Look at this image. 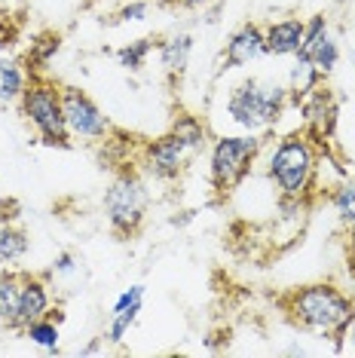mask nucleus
<instances>
[{
  "mask_svg": "<svg viewBox=\"0 0 355 358\" xmlns=\"http://www.w3.org/2000/svg\"><path fill=\"white\" fill-rule=\"evenodd\" d=\"M331 202H334V208H337V215H340V221L355 230V178H346V181L334 190Z\"/></svg>",
  "mask_w": 355,
  "mask_h": 358,
  "instance_id": "obj_19",
  "label": "nucleus"
},
{
  "mask_svg": "<svg viewBox=\"0 0 355 358\" xmlns=\"http://www.w3.org/2000/svg\"><path fill=\"white\" fill-rule=\"evenodd\" d=\"M159 50V62L168 74H184L187 71V62H190V52H193V37L190 34H175L163 40L157 46Z\"/></svg>",
  "mask_w": 355,
  "mask_h": 358,
  "instance_id": "obj_14",
  "label": "nucleus"
},
{
  "mask_svg": "<svg viewBox=\"0 0 355 358\" xmlns=\"http://www.w3.org/2000/svg\"><path fill=\"white\" fill-rule=\"evenodd\" d=\"M144 15H147V3L138 0V3H129V6L119 10V22H141Z\"/></svg>",
  "mask_w": 355,
  "mask_h": 358,
  "instance_id": "obj_23",
  "label": "nucleus"
},
{
  "mask_svg": "<svg viewBox=\"0 0 355 358\" xmlns=\"http://www.w3.org/2000/svg\"><path fill=\"white\" fill-rule=\"evenodd\" d=\"M285 306L300 328L334 337L337 349H343L346 328H349V322L355 315V300L349 294H343L340 288H334V285H328V282L303 285V288H297L294 294L285 300Z\"/></svg>",
  "mask_w": 355,
  "mask_h": 358,
  "instance_id": "obj_1",
  "label": "nucleus"
},
{
  "mask_svg": "<svg viewBox=\"0 0 355 358\" xmlns=\"http://www.w3.org/2000/svg\"><path fill=\"white\" fill-rule=\"evenodd\" d=\"M147 184L141 181L135 172H119L114 181H110L108 193H104V215H108L110 230L132 239L138 236L144 215H147Z\"/></svg>",
  "mask_w": 355,
  "mask_h": 358,
  "instance_id": "obj_5",
  "label": "nucleus"
},
{
  "mask_svg": "<svg viewBox=\"0 0 355 358\" xmlns=\"http://www.w3.org/2000/svg\"><path fill=\"white\" fill-rule=\"evenodd\" d=\"M144 306V285H132L129 291L119 294V300L114 303V313H110V328H108V340L110 343H119V340L129 334V328L135 324Z\"/></svg>",
  "mask_w": 355,
  "mask_h": 358,
  "instance_id": "obj_13",
  "label": "nucleus"
},
{
  "mask_svg": "<svg viewBox=\"0 0 355 358\" xmlns=\"http://www.w3.org/2000/svg\"><path fill=\"white\" fill-rule=\"evenodd\" d=\"M28 86L25 71L13 59H0V101H19Z\"/></svg>",
  "mask_w": 355,
  "mask_h": 358,
  "instance_id": "obj_16",
  "label": "nucleus"
},
{
  "mask_svg": "<svg viewBox=\"0 0 355 358\" xmlns=\"http://www.w3.org/2000/svg\"><path fill=\"white\" fill-rule=\"evenodd\" d=\"M50 285L40 275L22 273V291H19V313H15L13 331H25L31 322L43 319L50 313Z\"/></svg>",
  "mask_w": 355,
  "mask_h": 358,
  "instance_id": "obj_9",
  "label": "nucleus"
},
{
  "mask_svg": "<svg viewBox=\"0 0 355 358\" xmlns=\"http://www.w3.org/2000/svg\"><path fill=\"white\" fill-rule=\"evenodd\" d=\"M19 291H22V273H0V324L13 328L15 313H19Z\"/></svg>",
  "mask_w": 355,
  "mask_h": 358,
  "instance_id": "obj_15",
  "label": "nucleus"
},
{
  "mask_svg": "<svg viewBox=\"0 0 355 358\" xmlns=\"http://www.w3.org/2000/svg\"><path fill=\"white\" fill-rule=\"evenodd\" d=\"M22 113L43 144L50 148H71V129L64 120V104H61V86L50 83V80H28L25 92H22Z\"/></svg>",
  "mask_w": 355,
  "mask_h": 358,
  "instance_id": "obj_4",
  "label": "nucleus"
},
{
  "mask_svg": "<svg viewBox=\"0 0 355 358\" xmlns=\"http://www.w3.org/2000/svg\"><path fill=\"white\" fill-rule=\"evenodd\" d=\"M150 52H153V40L144 37V40H135V43L123 46V50H117V62L123 64V68H129V71H141Z\"/></svg>",
  "mask_w": 355,
  "mask_h": 358,
  "instance_id": "obj_22",
  "label": "nucleus"
},
{
  "mask_svg": "<svg viewBox=\"0 0 355 358\" xmlns=\"http://www.w3.org/2000/svg\"><path fill=\"white\" fill-rule=\"evenodd\" d=\"M25 255H28V233L10 224L0 227V260L13 264V260H22Z\"/></svg>",
  "mask_w": 355,
  "mask_h": 358,
  "instance_id": "obj_17",
  "label": "nucleus"
},
{
  "mask_svg": "<svg viewBox=\"0 0 355 358\" xmlns=\"http://www.w3.org/2000/svg\"><path fill=\"white\" fill-rule=\"evenodd\" d=\"M190 157H196L190 144L178 132H168L144 148V169H147V175L159 178V181H175Z\"/></svg>",
  "mask_w": 355,
  "mask_h": 358,
  "instance_id": "obj_8",
  "label": "nucleus"
},
{
  "mask_svg": "<svg viewBox=\"0 0 355 358\" xmlns=\"http://www.w3.org/2000/svg\"><path fill=\"white\" fill-rule=\"evenodd\" d=\"M303 117L306 126H310L312 135L328 138L337 126V101L331 95L328 86H312L310 92L303 95Z\"/></svg>",
  "mask_w": 355,
  "mask_h": 358,
  "instance_id": "obj_10",
  "label": "nucleus"
},
{
  "mask_svg": "<svg viewBox=\"0 0 355 358\" xmlns=\"http://www.w3.org/2000/svg\"><path fill=\"white\" fill-rule=\"evenodd\" d=\"M319 83H321V74H319L316 64H312V59H306V55H297V64H294V71H291V92L306 95L312 86H319Z\"/></svg>",
  "mask_w": 355,
  "mask_h": 358,
  "instance_id": "obj_20",
  "label": "nucleus"
},
{
  "mask_svg": "<svg viewBox=\"0 0 355 358\" xmlns=\"http://www.w3.org/2000/svg\"><path fill=\"white\" fill-rule=\"evenodd\" d=\"M55 270H59V273H71V270H74V255H61L59 260H55Z\"/></svg>",
  "mask_w": 355,
  "mask_h": 358,
  "instance_id": "obj_24",
  "label": "nucleus"
},
{
  "mask_svg": "<svg viewBox=\"0 0 355 358\" xmlns=\"http://www.w3.org/2000/svg\"><path fill=\"white\" fill-rule=\"evenodd\" d=\"M61 104H64V120H68L71 138L86 144L104 141L110 135V120L101 113V108L95 104L83 89L77 86H61Z\"/></svg>",
  "mask_w": 355,
  "mask_h": 358,
  "instance_id": "obj_7",
  "label": "nucleus"
},
{
  "mask_svg": "<svg viewBox=\"0 0 355 358\" xmlns=\"http://www.w3.org/2000/svg\"><path fill=\"white\" fill-rule=\"evenodd\" d=\"M310 59H312V64H316V68H319V74H321V77H325V74H331V71L337 68V62H340V50H337L334 37H331V34H325V37H321L319 43L312 46Z\"/></svg>",
  "mask_w": 355,
  "mask_h": 358,
  "instance_id": "obj_21",
  "label": "nucleus"
},
{
  "mask_svg": "<svg viewBox=\"0 0 355 358\" xmlns=\"http://www.w3.org/2000/svg\"><path fill=\"white\" fill-rule=\"evenodd\" d=\"M303 31H306L303 19L273 22V25L263 31V50H266V55H294L297 50H300V43H303Z\"/></svg>",
  "mask_w": 355,
  "mask_h": 358,
  "instance_id": "obj_12",
  "label": "nucleus"
},
{
  "mask_svg": "<svg viewBox=\"0 0 355 358\" xmlns=\"http://www.w3.org/2000/svg\"><path fill=\"white\" fill-rule=\"evenodd\" d=\"M346 334H349V343L355 349V315H352V322H349V328H346Z\"/></svg>",
  "mask_w": 355,
  "mask_h": 358,
  "instance_id": "obj_26",
  "label": "nucleus"
},
{
  "mask_svg": "<svg viewBox=\"0 0 355 358\" xmlns=\"http://www.w3.org/2000/svg\"><path fill=\"white\" fill-rule=\"evenodd\" d=\"M266 55L263 50V28L248 22L239 31H233V37L227 40V52H224V62L230 68H242V64H252L254 59Z\"/></svg>",
  "mask_w": 355,
  "mask_h": 358,
  "instance_id": "obj_11",
  "label": "nucleus"
},
{
  "mask_svg": "<svg viewBox=\"0 0 355 358\" xmlns=\"http://www.w3.org/2000/svg\"><path fill=\"white\" fill-rule=\"evenodd\" d=\"M261 150L257 135H224L212 148V184L215 190L230 193L236 190L239 181L248 175L252 162Z\"/></svg>",
  "mask_w": 355,
  "mask_h": 358,
  "instance_id": "obj_6",
  "label": "nucleus"
},
{
  "mask_svg": "<svg viewBox=\"0 0 355 358\" xmlns=\"http://www.w3.org/2000/svg\"><path fill=\"white\" fill-rule=\"evenodd\" d=\"M285 101H288L285 86L263 83V80H245L230 92L227 113L233 123H239L248 132H257V129H270L273 123H279Z\"/></svg>",
  "mask_w": 355,
  "mask_h": 358,
  "instance_id": "obj_3",
  "label": "nucleus"
},
{
  "mask_svg": "<svg viewBox=\"0 0 355 358\" xmlns=\"http://www.w3.org/2000/svg\"><path fill=\"white\" fill-rule=\"evenodd\" d=\"M25 334L31 337V343H37V346H43V349H59V322L52 319V315H43V319H37V322H31Z\"/></svg>",
  "mask_w": 355,
  "mask_h": 358,
  "instance_id": "obj_18",
  "label": "nucleus"
},
{
  "mask_svg": "<svg viewBox=\"0 0 355 358\" xmlns=\"http://www.w3.org/2000/svg\"><path fill=\"white\" fill-rule=\"evenodd\" d=\"M316 175V148L306 135H288L276 144L270 157V181L279 187L282 199L300 202Z\"/></svg>",
  "mask_w": 355,
  "mask_h": 358,
  "instance_id": "obj_2",
  "label": "nucleus"
},
{
  "mask_svg": "<svg viewBox=\"0 0 355 358\" xmlns=\"http://www.w3.org/2000/svg\"><path fill=\"white\" fill-rule=\"evenodd\" d=\"M181 6H187V10H196V6H205L208 0H178Z\"/></svg>",
  "mask_w": 355,
  "mask_h": 358,
  "instance_id": "obj_25",
  "label": "nucleus"
}]
</instances>
